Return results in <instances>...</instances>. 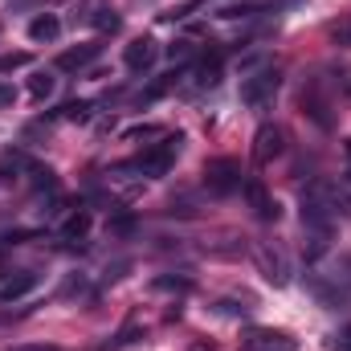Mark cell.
<instances>
[{
	"label": "cell",
	"instance_id": "8fae6325",
	"mask_svg": "<svg viewBox=\"0 0 351 351\" xmlns=\"http://www.w3.org/2000/svg\"><path fill=\"white\" fill-rule=\"evenodd\" d=\"M245 196H250V204H254V213L262 217V221H278L282 217V208H278V200L265 192L262 180H245Z\"/></svg>",
	"mask_w": 351,
	"mask_h": 351
},
{
	"label": "cell",
	"instance_id": "8992f818",
	"mask_svg": "<svg viewBox=\"0 0 351 351\" xmlns=\"http://www.w3.org/2000/svg\"><path fill=\"white\" fill-rule=\"evenodd\" d=\"M241 351H298V343H294L286 331H274V327H254V331H245Z\"/></svg>",
	"mask_w": 351,
	"mask_h": 351
},
{
	"label": "cell",
	"instance_id": "ffe728a7",
	"mask_svg": "<svg viewBox=\"0 0 351 351\" xmlns=\"http://www.w3.org/2000/svg\"><path fill=\"white\" fill-rule=\"evenodd\" d=\"M331 41H335V45H351V21H343V25L331 29Z\"/></svg>",
	"mask_w": 351,
	"mask_h": 351
},
{
	"label": "cell",
	"instance_id": "484cf974",
	"mask_svg": "<svg viewBox=\"0 0 351 351\" xmlns=\"http://www.w3.org/2000/svg\"><path fill=\"white\" fill-rule=\"evenodd\" d=\"M29 4H49V0H12V8H29Z\"/></svg>",
	"mask_w": 351,
	"mask_h": 351
},
{
	"label": "cell",
	"instance_id": "52a82bcc",
	"mask_svg": "<svg viewBox=\"0 0 351 351\" xmlns=\"http://www.w3.org/2000/svg\"><path fill=\"white\" fill-rule=\"evenodd\" d=\"M282 147H286V135H282V127H274V123L258 127V135H254V164H258V168L274 164V160L282 156Z\"/></svg>",
	"mask_w": 351,
	"mask_h": 351
},
{
	"label": "cell",
	"instance_id": "30bf717a",
	"mask_svg": "<svg viewBox=\"0 0 351 351\" xmlns=\"http://www.w3.org/2000/svg\"><path fill=\"white\" fill-rule=\"evenodd\" d=\"M33 286H37V274H33V269H12V274L0 278V302H16V298H25Z\"/></svg>",
	"mask_w": 351,
	"mask_h": 351
},
{
	"label": "cell",
	"instance_id": "5bb4252c",
	"mask_svg": "<svg viewBox=\"0 0 351 351\" xmlns=\"http://www.w3.org/2000/svg\"><path fill=\"white\" fill-rule=\"evenodd\" d=\"M217 82H221V53H208L196 66V86H217Z\"/></svg>",
	"mask_w": 351,
	"mask_h": 351
},
{
	"label": "cell",
	"instance_id": "5b68a950",
	"mask_svg": "<svg viewBox=\"0 0 351 351\" xmlns=\"http://www.w3.org/2000/svg\"><path fill=\"white\" fill-rule=\"evenodd\" d=\"M204 184H208V192L229 196L233 188H241V168L233 160H208L204 164Z\"/></svg>",
	"mask_w": 351,
	"mask_h": 351
},
{
	"label": "cell",
	"instance_id": "9a60e30c",
	"mask_svg": "<svg viewBox=\"0 0 351 351\" xmlns=\"http://www.w3.org/2000/svg\"><path fill=\"white\" fill-rule=\"evenodd\" d=\"M86 233H90V213L86 208L70 213V221L62 225V237H66V241H78V237H86Z\"/></svg>",
	"mask_w": 351,
	"mask_h": 351
},
{
	"label": "cell",
	"instance_id": "4316f807",
	"mask_svg": "<svg viewBox=\"0 0 351 351\" xmlns=\"http://www.w3.org/2000/svg\"><path fill=\"white\" fill-rule=\"evenodd\" d=\"M343 348H348V351H351V331H348V339H343Z\"/></svg>",
	"mask_w": 351,
	"mask_h": 351
},
{
	"label": "cell",
	"instance_id": "6da1fadb",
	"mask_svg": "<svg viewBox=\"0 0 351 351\" xmlns=\"http://www.w3.org/2000/svg\"><path fill=\"white\" fill-rule=\"evenodd\" d=\"M176 156H180V135H164L156 147H147L139 160H131V164H119L114 172H143V176H168V168L176 164Z\"/></svg>",
	"mask_w": 351,
	"mask_h": 351
},
{
	"label": "cell",
	"instance_id": "cb8c5ba5",
	"mask_svg": "<svg viewBox=\"0 0 351 351\" xmlns=\"http://www.w3.org/2000/svg\"><path fill=\"white\" fill-rule=\"evenodd\" d=\"M135 229V221L131 217H119V221H110V233H131Z\"/></svg>",
	"mask_w": 351,
	"mask_h": 351
},
{
	"label": "cell",
	"instance_id": "3957f363",
	"mask_svg": "<svg viewBox=\"0 0 351 351\" xmlns=\"http://www.w3.org/2000/svg\"><path fill=\"white\" fill-rule=\"evenodd\" d=\"M278 86H282V74H278V70H258V74H250V78L241 82V102L254 106V110H262V106L274 102Z\"/></svg>",
	"mask_w": 351,
	"mask_h": 351
},
{
	"label": "cell",
	"instance_id": "d4e9b609",
	"mask_svg": "<svg viewBox=\"0 0 351 351\" xmlns=\"http://www.w3.org/2000/svg\"><path fill=\"white\" fill-rule=\"evenodd\" d=\"M8 351H62V348H49V343H25V348H8Z\"/></svg>",
	"mask_w": 351,
	"mask_h": 351
},
{
	"label": "cell",
	"instance_id": "83f0119b",
	"mask_svg": "<svg viewBox=\"0 0 351 351\" xmlns=\"http://www.w3.org/2000/svg\"><path fill=\"white\" fill-rule=\"evenodd\" d=\"M348 156H351V143H348Z\"/></svg>",
	"mask_w": 351,
	"mask_h": 351
},
{
	"label": "cell",
	"instance_id": "4fadbf2b",
	"mask_svg": "<svg viewBox=\"0 0 351 351\" xmlns=\"http://www.w3.org/2000/svg\"><path fill=\"white\" fill-rule=\"evenodd\" d=\"M58 33H62V21L53 12H37L29 21V41H58Z\"/></svg>",
	"mask_w": 351,
	"mask_h": 351
},
{
	"label": "cell",
	"instance_id": "7402d4cb",
	"mask_svg": "<svg viewBox=\"0 0 351 351\" xmlns=\"http://www.w3.org/2000/svg\"><path fill=\"white\" fill-rule=\"evenodd\" d=\"M168 53H172V62H184V58L192 53V41H176V45L168 49Z\"/></svg>",
	"mask_w": 351,
	"mask_h": 351
},
{
	"label": "cell",
	"instance_id": "ba28073f",
	"mask_svg": "<svg viewBox=\"0 0 351 351\" xmlns=\"http://www.w3.org/2000/svg\"><path fill=\"white\" fill-rule=\"evenodd\" d=\"M156 58H160V45H156L152 37H135V41L123 49V66H127L131 74H143V70H152V66H156Z\"/></svg>",
	"mask_w": 351,
	"mask_h": 351
},
{
	"label": "cell",
	"instance_id": "277c9868",
	"mask_svg": "<svg viewBox=\"0 0 351 351\" xmlns=\"http://www.w3.org/2000/svg\"><path fill=\"white\" fill-rule=\"evenodd\" d=\"M254 262H258V269H262V278L269 286H286V282H290L286 254H282L274 241H258V245H254Z\"/></svg>",
	"mask_w": 351,
	"mask_h": 351
},
{
	"label": "cell",
	"instance_id": "7a4b0ae2",
	"mask_svg": "<svg viewBox=\"0 0 351 351\" xmlns=\"http://www.w3.org/2000/svg\"><path fill=\"white\" fill-rule=\"evenodd\" d=\"M302 200L319 204L327 217H343V221H351V192L343 188V184H335V180H315V184L302 192Z\"/></svg>",
	"mask_w": 351,
	"mask_h": 351
},
{
	"label": "cell",
	"instance_id": "e0dca14e",
	"mask_svg": "<svg viewBox=\"0 0 351 351\" xmlns=\"http://www.w3.org/2000/svg\"><path fill=\"white\" fill-rule=\"evenodd\" d=\"M29 94H33V98H37V102H45V98H49V94H53V78H49V74H45V70H37V74H33V78H29Z\"/></svg>",
	"mask_w": 351,
	"mask_h": 351
},
{
	"label": "cell",
	"instance_id": "d6986e66",
	"mask_svg": "<svg viewBox=\"0 0 351 351\" xmlns=\"http://www.w3.org/2000/svg\"><path fill=\"white\" fill-rule=\"evenodd\" d=\"M62 114H66L70 123H86V119H90V102H66V106H62Z\"/></svg>",
	"mask_w": 351,
	"mask_h": 351
},
{
	"label": "cell",
	"instance_id": "44dd1931",
	"mask_svg": "<svg viewBox=\"0 0 351 351\" xmlns=\"http://www.w3.org/2000/svg\"><path fill=\"white\" fill-rule=\"evenodd\" d=\"M335 282H339L343 290H351V258H339V274H335Z\"/></svg>",
	"mask_w": 351,
	"mask_h": 351
},
{
	"label": "cell",
	"instance_id": "603a6c76",
	"mask_svg": "<svg viewBox=\"0 0 351 351\" xmlns=\"http://www.w3.org/2000/svg\"><path fill=\"white\" fill-rule=\"evenodd\" d=\"M0 106H16V86L0 82Z\"/></svg>",
	"mask_w": 351,
	"mask_h": 351
},
{
	"label": "cell",
	"instance_id": "f1b7e54d",
	"mask_svg": "<svg viewBox=\"0 0 351 351\" xmlns=\"http://www.w3.org/2000/svg\"><path fill=\"white\" fill-rule=\"evenodd\" d=\"M348 94H351V86H348Z\"/></svg>",
	"mask_w": 351,
	"mask_h": 351
},
{
	"label": "cell",
	"instance_id": "ac0fdd59",
	"mask_svg": "<svg viewBox=\"0 0 351 351\" xmlns=\"http://www.w3.org/2000/svg\"><path fill=\"white\" fill-rule=\"evenodd\" d=\"M33 58L25 53V49H12V53H0V74H12V70H21V66H29Z\"/></svg>",
	"mask_w": 351,
	"mask_h": 351
},
{
	"label": "cell",
	"instance_id": "7c38bea8",
	"mask_svg": "<svg viewBox=\"0 0 351 351\" xmlns=\"http://www.w3.org/2000/svg\"><path fill=\"white\" fill-rule=\"evenodd\" d=\"M306 286H311V294H315L323 306H331V311H339V306L348 302V290H343L339 282H335V286H327L323 278H306Z\"/></svg>",
	"mask_w": 351,
	"mask_h": 351
},
{
	"label": "cell",
	"instance_id": "9c48e42d",
	"mask_svg": "<svg viewBox=\"0 0 351 351\" xmlns=\"http://www.w3.org/2000/svg\"><path fill=\"white\" fill-rule=\"evenodd\" d=\"M98 53H102V41H82V45H74V49H62V53H58V70H66V74L86 70Z\"/></svg>",
	"mask_w": 351,
	"mask_h": 351
},
{
	"label": "cell",
	"instance_id": "2e32d148",
	"mask_svg": "<svg viewBox=\"0 0 351 351\" xmlns=\"http://www.w3.org/2000/svg\"><path fill=\"white\" fill-rule=\"evenodd\" d=\"M90 21H94V29H98V33H119V25H123L114 8H98V12H94Z\"/></svg>",
	"mask_w": 351,
	"mask_h": 351
}]
</instances>
